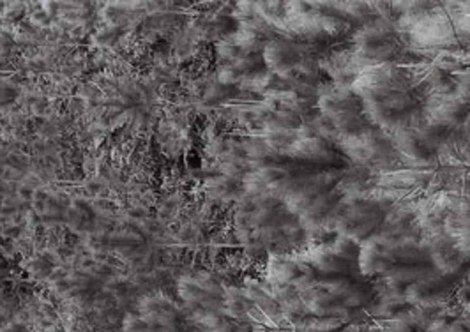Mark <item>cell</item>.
Here are the masks:
<instances>
[{"mask_svg":"<svg viewBox=\"0 0 470 332\" xmlns=\"http://www.w3.org/2000/svg\"><path fill=\"white\" fill-rule=\"evenodd\" d=\"M430 255H424L407 244L391 240H369L360 249L357 265L364 274L415 278L430 272Z\"/></svg>","mask_w":470,"mask_h":332,"instance_id":"2","label":"cell"},{"mask_svg":"<svg viewBox=\"0 0 470 332\" xmlns=\"http://www.w3.org/2000/svg\"><path fill=\"white\" fill-rule=\"evenodd\" d=\"M364 115L387 129L414 124L417 104L403 73L392 66H378L362 73L356 83Z\"/></svg>","mask_w":470,"mask_h":332,"instance_id":"1","label":"cell"},{"mask_svg":"<svg viewBox=\"0 0 470 332\" xmlns=\"http://www.w3.org/2000/svg\"><path fill=\"white\" fill-rule=\"evenodd\" d=\"M451 235H453V242L458 251L470 256V207L454 214Z\"/></svg>","mask_w":470,"mask_h":332,"instance_id":"3","label":"cell"}]
</instances>
